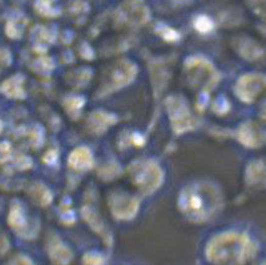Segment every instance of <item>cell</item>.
<instances>
[{
	"label": "cell",
	"mask_w": 266,
	"mask_h": 265,
	"mask_svg": "<svg viewBox=\"0 0 266 265\" xmlns=\"http://www.w3.org/2000/svg\"><path fill=\"white\" fill-rule=\"evenodd\" d=\"M70 164L77 169H88L93 165V158L88 149H78L70 156Z\"/></svg>",
	"instance_id": "cell-1"
}]
</instances>
